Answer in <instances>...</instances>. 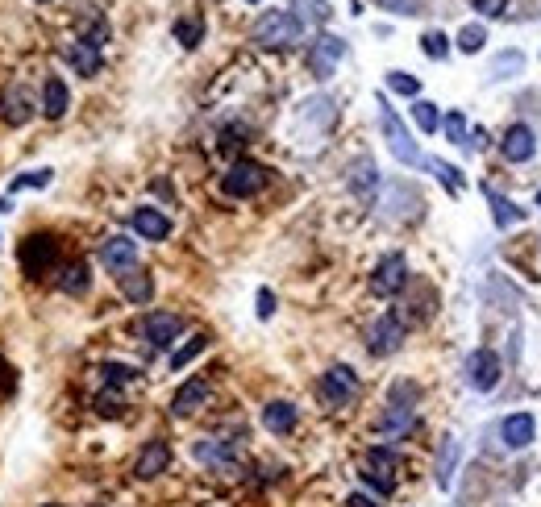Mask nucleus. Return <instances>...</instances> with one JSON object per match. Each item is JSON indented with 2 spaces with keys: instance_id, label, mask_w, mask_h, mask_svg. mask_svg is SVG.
Returning a JSON list of instances; mask_svg holds the SVG:
<instances>
[{
  "instance_id": "10",
  "label": "nucleus",
  "mask_w": 541,
  "mask_h": 507,
  "mask_svg": "<svg viewBox=\"0 0 541 507\" xmlns=\"http://www.w3.org/2000/svg\"><path fill=\"white\" fill-rule=\"evenodd\" d=\"M404 283H408V263H404L400 254H387L384 263L375 266V279H371L375 295H396Z\"/></svg>"
},
{
  "instance_id": "36",
  "label": "nucleus",
  "mask_w": 541,
  "mask_h": 507,
  "mask_svg": "<svg viewBox=\"0 0 541 507\" xmlns=\"http://www.w3.org/2000/svg\"><path fill=\"white\" fill-rule=\"evenodd\" d=\"M483 42H487V34H483L479 25H466V30L458 34V46H463L466 55H479V50H483Z\"/></svg>"
},
{
  "instance_id": "19",
  "label": "nucleus",
  "mask_w": 541,
  "mask_h": 507,
  "mask_svg": "<svg viewBox=\"0 0 541 507\" xmlns=\"http://www.w3.org/2000/svg\"><path fill=\"white\" fill-rule=\"evenodd\" d=\"M500 432H504V445H508V449H525L533 441V432H537V424H533L529 412H516V416L504 420Z\"/></svg>"
},
{
  "instance_id": "46",
  "label": "nucleus",
  "mask_w": 541,
  "mask_h": 507,
  "mask_svg": "<svg viewBox=\"0 0 541 507\" xmlns=\"http://www.w3.org/2000/svg\"><path fill=\"white\" fill-rule=\"evenodd\" d=\"M537 208H541V192H537Z\"/></svg>"
},
{
  "instance_id": "7",
  "label": "nucleus",
  "mask_w": 541,
  "mask_h": 507,
  "mask_svg": "<svg viewBox=\"0 0 541 507\" xmlns=\"http://www.w3.org/2000/svg\"><path fill=\"white\" fill-rule=\"evenodd\" d=\"M355 395H358V374L350 371V366H329V371L321 374V400L329 403V408H346Z\"/></svg>"
},
{
  "instance_id": "2",
  "label": "nucleus",
  "mask_w": 541,
  "mask_h": 507,
  "mask_svg": "<svg viewBox=\"0 0 541 507\" xmlns=\"http://www.w3.org/2000/svg\"><path fill=\"white\" fill-rule=\"evenodd\" d=\"M413 403H416L413 383H396L392 400H387V416L379 420V432H384V437H404V432L413 429Z\"/></svg>"
},
{
  "instance_id": "12",
  "label": "nucleus",
  "mask_w": 541,
  "mask_h": 507,
  "mask_svg": "<svg viewBox=\"0 0 541 507\" xmlns=\"http://www.w3.org/2000/svg\"><path fill=\"white\" fill-rule=\"evenodd\" d=\"M342 55H346V42H342V38H334V34H325V38H316V42H313L308 67H313V75H316V79H329Z\"/></svg>"
},
{
  "instance_id": "30",
  "label": "nucleus",
  "mask_w": 541,
  "mask_h": 507,
  "mask_svg": "<svg viewBox=\"0 0 541 507\" xmlns=\"http://www.w3.org/2000/svg\"><path fill=\"white\" fill-rule=\"evenodd\" d=\"M50 179H55V171H50V166H38V171H25V175H17V179L9 184V195L25 192V187H50Z\"/></svg>"
},
{
  "instance_id": "17",
  "label": "nucleus",
  "mask_w": 541,
  "mask_h": 507,
  "mask_svg": "<svg viewBox=\"0 0 541 507\" xmlns=\"http://www.w3.org/2000/svg\"><path fill=\"white\" fill-rule=\"evenodd\" d=\"M67 104H71L67 84H63L59 75H46V84H42V113H46L50 121H59L63 113H67Z\"/></svg>"
},
{
  "instance_id": "26",
  "label": "nucleus",
  "mask_w": 541,
  "mask_h": 507,
  "mask_svg": "<svg viewBox=\"0 0 541 507\" xmlns=\"http://www.w3.org/2000/svg\"><path fill=\"white\" fill-rule=\"evenodd\" d=\"M454 462H458V441H450V437H446L442 458H437V487H442V491L454 482Z\"/></svg>"
},
{
  "instance_id": "32",
  "label": "nucleus",
  "mask_w": 541,
  "mask_h": 507,
  "mask_svg": "<svg viewBox=\"0 0 541 507\" xmlns=\"http://www.w3.org/2000/svg\"><path fill=\"white\" fill-rule=\"evenodd\" d=\"M175 38H179V46H200V38H205V25H200L196 17H184V21H175Z\"/></svg>"
},
{
  "instance_id": "16",
  "label": "nucleus",
  "mask_w": 541,
  "mask_h": 507,
  "mask_svg": "<svg viewBox=\"0 0 541 507\" xmlns=\"http://www.w3.org/2000/svg\"><path fill=\"white\" fill-rule=\"evenodd\" d=\"M167 466H171V445H167V441H150V445L142 449V458H138V466H134V474H138V478H158Z\"/></svg>"
},
{
  "instance_id": "14",
  "label": "nucleus",
  "mask_w": 541,
  "mask_h": 507,
  "mask_svg": "<svg viewBox=\"0 0 541 507\" xmlns=\"http://www.w3.org/2000/svg\"><path fill=\"white\" fill-rule=\"evenodd\" d=\"M208 395H213L208 379H187L184 387L175 391V400H171V412H175V416H192L196 408H205Z\"/></svg>"
},
{
  "instance_id": "20",
  "label": "nucleus",
  "mask_w": 541,
  "mask_h": 507,
  "mask_svg": "<svg viewBox=\"0 0 541 507\" xmlns=\"http://www.w3.org/2000/svg\"><path fill=\"white\" fill-rule=\"evenodd\" d=\"M296 420H300V416H296V403H287V400H271L263 408V424L271 432H292Z\"/></svg>"
},
{
  "instance_id": "5",
  "label": "nucleus",
  "mask_w": 541,
  "mask_h": 507,
  "mask_svg": "<svg viewBox=\"0 0 541 507\" xmlns=\"http://www.w3.org/2000/svg\"><path fill=\"white\" fill-rule=\"evenodd\" d=\"M396 453L392 449H384V445H375V449H366V458H363V482L366 487H375L379 495H392V487H396Z\"/></svg>"
},
{
  "instance_id": "47",
  "label": "nucleus",
  "mask_w": 541,
  "mask_h": 507,
  "mask_svg": "<svg viewBox=\"0 0 541 507\" xmlns=\"http://www.w3.org/2000/svg\"><path fill=\"white\" fill-rule=\"evenodd\" d=\"M46 507H59V503H46Z\"/></svg>"
},
{
  "instance_id": "28",
  "label": "nucleus",
  "mask_w": 541,
  "mask_h": 507,
  "mask_svg": "<svg viewBox=\"0 0 541 507\" xmlns=\"http://www.w3.org/2000/svg\"><path fill=\"white\" fill-rule=\"evenodd\" d=\"M350 187H355L363 200H371V195H375V187H379V175H375V166L366 163V158L355 166V179H350Z\"/></svg>"
},
{
  "instance_id": "42",
  "label": "nucleus",
  "mask_w": 541,
  "mask_h": 507,
  "mask_svg": "<svg viewBox=\"0 0 541 507\" xmlns=\"http://www.w3.org/2000/svg\"><path fill=\"white\" fill-rule=\"evenodd\" d=\"M271 313H276V295H271V292H266V287H263V292H258V316H263V321H266V316H271Z\"/></svg>"
},
{
  "instance_id": "23",
  "label": "nucleus",
  "mask_w": 541,
  "mask_h": 507,
  "mask_svg": "<svg viewBox=\"0 0 541 507\" xmlns=\"http://www.w3.org/2000/svg\"><path fill=\"white\" fill-rule=\"evenodd\" d=\"M88 283H92L88 263H67L59 271V292L63 295H84V292H88Z\"/></svg>"
},
{
  "instance_id": "25",
  "label": "nucleus",
  "mask_w": 541,
  "mask_h": 507,
  "mask_svg": "<svg viewBox=\"0 0 541 507\" xmlns=\"http://www.w3.org/2000/svg\"><path fill=\"white\" fill-rule=\"evenodd\" d=\"M413 121H416V129H425V134H437V129H442V113H437L433 100H416V104H413Z\"/></svg>"
},
{
  "instance_id": "40",
  "label": "nucleus",
  "mask_w": 541,
  "mask_h": 507,
  "mask_svg": "<svg viewBox=\"0 0 541 507\" xmlns=\"http://www.w3.org/2000/svg\"><path fill=\"white\" fill-rule=\"evenodd\" d=\"M96 408H100V416H117V412H121V395H117V391H105V395L96 400Z\"/></svg>"
},
{
  "instance_id": "35",
  "label": "nucleus",
  "mask_w": 541,
  "mask_h": 507,
  "mask_svg": "<svg viewBox=\"0 0 541 507\" xmlns=\"http://www.w3.org/2000/svg\"><path fill=\"white\" fill-rule=\"evenodd\" d=\"M521 67H525V59L516 55V50H508V55H500V59L492 63V75H496V79H508L512 71H521Z\"/></svg>"
},
{
  "instance_id": "44",
  "label": "nucleus",
  "mask_w": 541,
  "mask_h": 507,
  "mask_svg": "<svg viewBox=\"0 0 541 507\" xmlns=\"http://www.w3.org/2000/svg\"><path fill=\"white\" fill-rule=\"evenodd\" d=\"M346 507H379V499H371V495H350V499H346Z\"/></svg>"
},
{
  "instance_id": "22",
  "label": "nucleus",
  "mask_w": 541,
  "mask_h": 507,
  "mask_svg": "<svg viewBox=\"0 0 541 507\" xmlns=\"http://www.w3.org/2000/svg\"><path fill=\"white\" fill-rule=\"evenodd\" d=\"M121 292H125L129 303H146L150 295H155V279H150L146 271H138V266H134V271L121 274Z\"/></svg>"
},
{
  "instance_id": "37",
  "label": "nucleus",
  "mask_w": 541,
  "mask_h": 507,
  "mask_svg": "<svg viewBox=\"0 0 541 507\" xmlns=\"http://www.w3.org/2000/svg\"><path fill=\"white\" fill-rule=\"evenodd\" d=\"M205 345H208V337H192V342H187V345H184V350H179V353H175V358H171V366H175V371H179V366H187V362L196 358V353H200V350H205Z\"/></svg>"
},
{
  "instance_id": "27",
  "label": "nucleus",
  "mask_w": 541,
  "mask_h": 507,
  "mask_svg": "<svg viewBox=\"0 0 541 507\" xmlns=\"http://www.w3.org/2000/svg\"><path fill=\"white\" fill-rule=\"evenodd\" d=\"M425 166H429L433 175L442 179V187H446L450 195H458V192H463V175H458V171H454L450 163H442V158H425Z\"/></svg>"
},
{
  "instance_id": "8",
  "label": "nucleus",
  "mask_w": 541,
  "mask_h": 507,
  "mask_svg": "<svg viewBox=\"0 0 541 507\" xmlns=\"http://www.w3.org/2000/svg\"><path fill=\"white\" fill-rule=\"evenodd\" d=\"M466 383L475 391H496V383H500V358L492 350H475L466 358Z\"/></svg>"
},
{
  "instance_id": "9",
  "label": "nucleus",
  "mask_w": 541,
  "mask_h": 507,
  "mask_svg": "<svg viewBox=\"0 0 541 507\" xmlns=\"http://www.w3.org/2000/svg\"><path fill=\"white\" fill-rule=\"evenodd\" d=\"M404 342V321L396 313H384L379 321L371 324V353L375 358H384V353H396Z\"/></svg>"
},
{
  "instance_id": "24",
  "label": "nucleus",
  "mask_w": 541,
  "mask_h": 507,
  "mask_svg": "<svg viewBox=\"0 0 541 507\" xmlns=\"http://www.w3.org/2000/svg\"><path fill=\"white\" fill-rule=\"evenodd\" d=\"M67 59H71V67H75L79 75H96L100 71V46L96 42H88V38H79L75 46H71Z\"/></svg>"
},
{
  "instance_id": "45",
  "label": "nucleus",
  "mask_w": 541,
  "mask_h": 507,
  "mask_svg": "<svg viewBox=\"0 0 541 507\" xmlns=\"http://www.w3.org/2000/svg\"><path fill=\"white\" fill-rule=\"evenodd\" d=\"M242 142H237V129H229V134H221V150H237Z\"/></svg>"
},
{
  "instance_id": "21",
  "label": "nucleus",
  "mask_w": 541,
  "mask_h": 507,
  "mask_svg": "<svg viewBox=\"0 0 541 507\" xmlns=\"http://www.w3.org/2000/svg\"><path fill=\"white\" fill-rule=\"evenodd\" d=\"M483 195H487V204H492V216H496V224H500V229H508V224H516L525 216V208H516L508 195H500L492 184H483Z\"/></svg>"
},
{
  "instance_id": "31",
  "label": "nucleus",
  "mask_w": 541,
  "mask_h": 507,
  "mask_svg": "<svg viewBox=\"0 0 541 507\" xmlns=\"http://www.w3.org/2000/svg\"><path fill=\"white\" fill-rule=\"evenodd\" d=\"M196 458L208 462V466H229V445H225V441H200Z\"/></svg>"
},
{
  "instance_id": "13",
  "label": "nucleus",
  "mask_w": 541,
  "mask_h": 507,
  "mask_svg": "<svg viewBox=\"0 0 541 507\" xmlns=\"http://www.w3.org/2000/svg\"><path fill=\"white\" fill-rule=\"evenodd\" d=\"M142 333H146L150 345H171L184 333V316L175 313H150L146 321H142Z\"/></svg>"
},
{
  "instance_id": "6",
  "label": "nucleus",
  "mask_w": 541,
  "mask_h": 507,
  "mask_svg": "<svg viewBox=\"0 0 541 507\" xmlns=\"http://www.w3.org/2000/svg\"><path fill=\"white\" fill-rule=\"evenodd\" d=\"M263 184H266V166L250 163V158H237V163L225 171V179H221L225 195H234V200H246V195H255Z\"/></svg>"
},
{
  "instance_id": "29",
  "label": "nucleus",
  "mask_w": 541,
  "mask_h": 507,
  "mask_svg": "<svg viewBox=\"0 0 541 507\" xmlns=\"http://www.w3.org/2000/svg\"><path fill=\"white\" fill-rule=\"evenodd\" d=\"M30 113H34V108H30V96H25V88H17L9 100H5V117H9L13 125H25V121H30Z\"/></svg>"
},
{
  "instance_id": "39",
  "label": "nucleus",
  "mask_w": 541,
  "mask_h": 507,
  "mask_svg": "<svg viewBox=\"0 0 541 507\" xmlns=\"http://www.w3.org/2000/svg\"><path fill=\"white\" fill-rule=\"evenodd\" d=\"M442 125H446V134H450V142H466V121H463V113H450Z\"/></svg>"
},
{
  "instance_id": "11",
  "label": "nucleus",
  "mask_w": 541,
  "mask_h": 507,
  "mask_svg": "<svg viewBox=\"0 0 541 507\" xmlns=\"http://www.w3.org/2000/svg\"><path fill=\"white\" fill-rule=\"evenodd\" d=\"M100 263L108 266L113 274H125L138 266V242H129V237H108L100 245Z\"/></svg>"
},
{
  "instance_id": "34",
  "label": "nucleus",
  "mask_w": 541,
  "mask_h": 507,
  "mask_svg": "<svg viewBox=\"0 0 541 507\" xmlns=\"http://www.w3.org/2000/svg\"><path fill=\"white\" fill-rule=\"evenodd\" d=\"M421 50L429 55V59H437V63H442L446 55H450V38H446V34H437V30H429V34L421 38Z\"/></svg>"
},
{
  "instance_id": "48",
  "label": "nucleus",
  "mask_w": 541,
  "mask_h": 507,
  "mask_svg": "<svg viewBox=\"0 0 541 507\" xmlns=\"http://www.w3.org/2000/svg\"><path fill=\"white\" fill-rule=\"evenodd\" d=\"M250 5H258V0H250Z\"/></svg>"
},
{
  "instance_id": "33",
  "label": "nucleus",
  "mask_w": 541,
  "mask_h": 507,
  "mask_svg": "<svg viewBox=\"0 0 541 507\" xmlns=\"http://www.w3.org/2000/svg\"><path fill=\"white\" fill-rule=\"evenodd\" d=\"M387 88L400 92V96H416V92H421V79L408 75V71H387Z\"/></svg>"
},
{
  "instance_id": "15",
  "label": "nucleus",
  "mask_w": 541,
  "mask_h": 507,
  "mask_svg": "<svg viewBox=\"0 0 541 507\" xmlns=\"http://www.w3.org/2000/svg\"><path fill=\"white\" fill-rule=\"evenodd\" d=\"M500 150H504V158H508V163H529L533 150H537V142H533V129L529 125H512L508 134H504Z\"/></svg>"
},
{
  "instance_id": "41",
  "label": "nucleus",
  "mask_w": 541,
  "mask_h": 507,
  "mask_svg": "<svg viewBox=\"0 0 541 507\" xmlns=\"http://www.w3.org/2000/svg\"><path fill=\"white\" fill-rule=\"evenodd\" d=\"M475 9H479L483 17H500V13L508 9V0H475Z\"/></svg>"
},
{
  "instance_id": "3",
  "label": "nucleus",
  "mask_w": 541,
  "mask_h": 507,
  "mask_svg": "<svg viewBox=\"0 0 541 507\" xmlns=\"http://www.w3.org/2000/svg\"><path fill=\"white\" fill-rule=\"evenodd\" d=\"M55 258H59V237L30 234L21 242V271L30 274V279H42V274L55 266Z\"/></svg>"
},
{
  "instance_id": "1",
  "label": "nucleus",
  "mask_w": 541,
  "mask_h": 507,
  "mask_svg": "<svg viewBox=\"0 0 541 507\" xmlns=\"http://www.w3.org/2000/svg\"><path fill=\"white\" fill-rule=\"evenodd\" d=\"M255 42L258 46H271V50L292 46V42H300V17L287 13V9L263 13V17L255 21Z\"/></svg>"
},
{
  "instance_id": "18",
  "label": "nucleus",
  "mask_w": 541,
  "mask_h": 507,
  "mask_svg": "<svg viewBox=\"0 0 541 507\" xmlns=\"http://www.w3.org/2000/svg\"><path fill=\"white\" fill-rule=\"evenodd\" d=\"M134 229H138L146 242H163L171 234V221L158 208H134Z\"/></svg>"
},
{
  "instance_id": "43",
  "label": "nucleus",
  "mask_w": 541,
  "mask_h": 507,
  "mask_svg": "<svg viewBox=\"0 0 541 507\" xmlns=\"http://www.w3.org/2000/svg\"><path fill=\"white\" fill-rule=\"evenodd\" d=\"M387 9H396V13H416V5H421V0H384Z\"/></svg>"
},
{
  "instance_id": "4",
  "label": "nucleus",
  "mask_w": 541,
  "mask_h": 507,
  "mask_svg": "<svg viewBox=\"0 0 541 507\" xmlns=\"http://www.w3.org/2000/svg\"><path fill=\"white\" fill-rule=\"evenodd\" d=\"M379 125H384V137H387V146H392V154L400 158L404 166H421V150H416V142L408 137V129L400 125V117H396L392 108H387V100H379Z\"/></svg>"
},
{
  "instance_id": "38",
  "label": "nucleus",
  "mask_w": 541,
  "mask_h": 507,
  "mask_svg": "<svg viewBox=\"0 0 541 507\" xmlns=\"http://www.w3.org/2000/svg\"><path fill=\"white\" fill-rule=\"evenodd\" d=\"M100 374H105L108 383H129L138 371H134V366H121V362H105V366H100Z\"/></svg>"
}]
</instances>
